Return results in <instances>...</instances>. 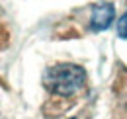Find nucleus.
I'll use <instances>...</instances> for the list:
<instances>
[{"label":"nucleus","instance_id":"nucleus-2","mask_svg":"<svg viewBox=\"0 0 127 119\" xmlns=\"http://www.w3.org/2000/svg\"><path fill=\"white\" fill-rule=\"evenodd\" d=\"M115 18V8L110 2H98L92 6V16H90V30L92 31H104L111 26Z\"/></svg>","mask_w":127,"mask_h":119},{"label":"nucleus","instance_id":"nucleus-3","mask_svg":"<svg viewBox=\"0 0 127 119\" xmlns=\"http://www.w3.org/2000/svg\"><path fill=\"white\" fill-rule=\"evenodd\" d=\"M117 35H119L121 39H127V12L121 16L119 22H117Z\"/></svg>","mask_w":127,"mask_h":119},{"label":"nucleus","instance_id":"nucleus-1","mask_svg":"<svg viewBox=\"0 0 127 119\" xmlns=\"http://www.w3.org/2000/svg\"><path fill=\"white\" fill-rule=\"evenodd\" d=\"M86 82V72L78 64L61 62L49 66L43 74V84L51 94L57 96H72Z\"/></svg>","mask_w":127,"mask_h":119}]
</instances>
